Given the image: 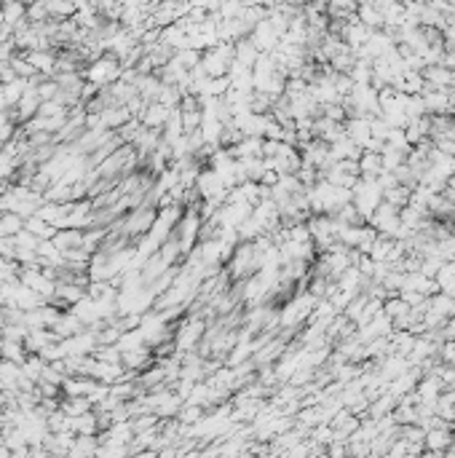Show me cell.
Listing matches in <instances>:
<instances>
[{"label":"cell","mask_w":455,"mask_h":458,"mask_svg":"<svg viewBox=\"0 0 455 458\" xmlns=\"http://www.w3.org/2000/svg\"><path fill=\"white\" fill-rule=\"evenodd\" d=\"M59 410L67 415V418H78V415L91 413V402L86 397H67V400L59 405Z\"/></svg>","instance_id":"cell-5"},{"label":"cell","mask_w":455,"mask_h":458,"mask_svg":"<svg viewBox=\"0 0 455 458\" xmlns=\"http://www.w3.org/2000/svg\"><path fill=\"white\" fill-rule=\"evenodd\" d=\"M450 443V434L442 429V431H437V429H431L428 431V447L431 450H440V447H444V445Z\"/></svg>","instance_id":"cell-7"},{"label":"cell","mask_w":455,"mask_h":458,"mask_svg":"<svg viewBox=\"0 0 455 458\" xmlns=\"http://www.w3.org/2000/svg\"><path fill=\"white\" fill-rule=\"evenodd\" d=\"M25 230V220L14 212H3L0 215V239H14Z\"/></svg>","instance_id":"cell-4"},{"label":"cell","mask_w":455,"mask_h":458,"mask_svg":"<svg viewBox=\"0 0 455 458\" xmlns=\"http://www.w3.org/2000/svg\"><path fill=\"white\" fill-rule=\"evenodd\" d=\"M169 107H164V105H158V102H153V105H147L145 107V113L140 115V121H143L145 129L150 131H158L166 126V121H169Z\"/></svg>","instance_id":"cell-3"},{"label":"cell","mask_w":455,"mask_h":458,"mask_svg":"<svg viewBox=\"0 0 455 458\" xmlns=\"http://www.w3.org/2000/svg\"><path fill=\"white\" fill-rule=\"evenodd\" d=\"M121 359H124V365H126L128 370H140V367H147V365H150L147 346H143V348H134V351H126V354H121Z\"/></svg>","instance_id":"cell-6"},{"label":"cell","mask_w":455,"mask_h":458,"mask_svg":"<svg viewBox=\"0 0 455 458\" xmlns=\"http://www.w3.org/2000/svg\"><path fill=\"white\" fill-rule=\"evenodd\" d=\"M121 72H124V65L118 62L115 57H105V59H97V62H91L88 67H86V81L91 84V86H113L121 81Z\"/></svg>","instance_id":"cell-1"},{"label":"cell","mask_w":455,"mask_h":458,"mask_svg":"<svg viewBox=\"0 0 455 458\" xmlns=\"http://www.w3.org/2000/svg\"><path fill=\"white\" fill-rule=\"evenodd\" d=\"M156 212L150 209V207H140V209H134L131 215H126L124 220V230H126L128 236H143V233H150V228L156 225Z\"/></svg>","instance_id":"cell-2"}]
</instances>
